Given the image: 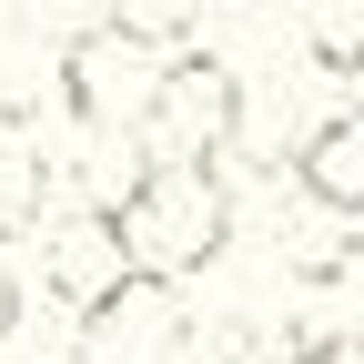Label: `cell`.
I'll use <instances>...</instances> for the list:
<instances>
[{
  "mask_svg": "<svg viewBox=\"0 0 364 364\" xmlns=\"http://www.w3.org/2000/svg\"><path fill=\"white\" fill-rule=\"evenodd\" d=\"M142 132H152V162H223V142L243 132V81L203 51H182V61H162Z\"/></svg>",
  "mask_w": 364,
  "mask_h": 364,
  "instance_id": "3",
  "label": "cell"
},
{
  "mask_svg": "<svg viewBox=\"0 0 364 364\" xmlns=\"http://www.w3.org/2000/svg\"><path fill=\"white\" fill-rule=\"evenodd\" d=\"M41 203H51V162H41L31 122H21L11 102H0V243L41 233Z\"/></svg>",
  "mask_w": 364,
  "mask_h": 364,
  "instance_id": "6",
  "label": "cell"
},
{
  "mask_svg": "<svg viewBox=\"0 0 364 364\" xmlns=\"http://www.w3.org/2000/svg\"><path fill=\"white\" fill-rule=\"evenodd\" d=\"M162 21H132V11H112V21H91L71 51H61V102H71V122L81 132H142V112H152V91H162Z\"/></svg>",
  "mask_w": 364,
  "mask_h": 364,
  "instance_id": "2",
  "label": "cell"
},
{
  "mask_svg": "<svg viewBox=\"0 0 364 364\" xmlns=\"http://www.w3.org/2000/svg\"><path fill=\"white\" fill-rule=\"evenodd\" d=\"M294 182H304V193L324 203L334 223H344V213H364V112L314 122V132H304V162H294Z\"/></svg>",
  "mask_w": 364,
  "mask_h": 364,
  "instance_id": "5",
  "label": "cell"
},
{
  "mask_svg": "<svg viewBox=\"0 0 364 364\" xmlns=\"http://www.w3.org/2000/svg\"><path fill=\"white\" fill-rule=\"evenodd\" d=\"M41 284H51V304L61 314H112L122 294H132V263H122V243H112V223H102V203L91 213H61L51 233H41Z\"/></svg>",
  "mask_w": 364,
  "mask_h": 364,
  "instance_id": "4",
  "label": "cell"
},
{
  "mask_svg": "<svg viewBox=\"0 0 364 364\" xmlns=\"http://www.w3.org/2000/svg\"><path fill=\"white\" fill-rule=\"evenodd\" d=\"M304 344H314V334L273 324V314H233V324L213 334V364H304Z\"/></svg>",
  "mask_w": 364,
  "mask_h": 364,
  "instance_id": "7",
  "label": "cell"
},
{
  "mask_svg": "<svg viewBox=\"0 0 364 364\" xmlns=\"http://www.w3.org/2000/svg\"><path fill=\"white\" fill-rule=\"evenodd\" d=\"M112 243L132 263V284H182L233 243V193H223V162H142L122 182V203H102Z\"/></svg>",
  "mask_w": 364,
  "mask_h": 364,
  "instance_id": "1",
  "label": "cell"
}]
</instances>
